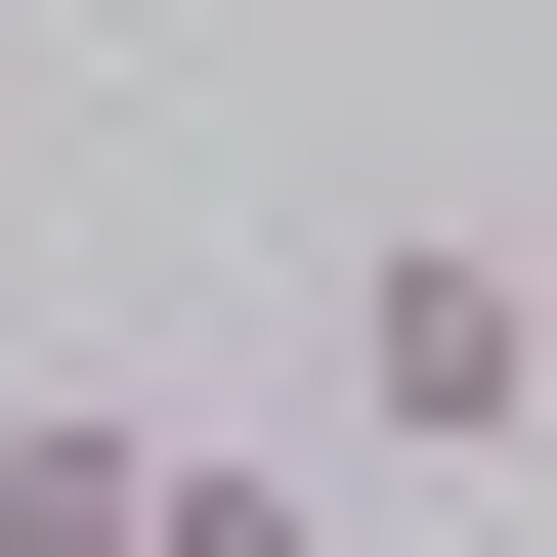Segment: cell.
Listing matches in <instances>:
<instances>
[{
  "mask_svg": "<svg viewBox=\"0 0 557 557\" xmlns=\"http://www.w3.org/2000/svg\"><path fill=\"white\" fill-rule=\"evenodd\" d=\"M344 429H386V472H515V429H557V300L472 258V214H386V258H344Z\"/></svg>",
  "mask_w": 557,
  "mask_h": 557,
  "instance_id": "cell-1",
  "label": "cell"
},
{
  "mask_svg": "<svg viewBox=\"0 0 557 557\" xmlns=\"http://www.w3.org/2000/svg\"><path fill=\"white\" fill-rule=\"evenodd\" d=\"M129 557H344V472H258V429H172V472H129Z\"/></svg>",
  "mask_w": 557,
  "mask_h": 557,
  "instance_id": "cell-2",
  "label": "cell"
},
{
  "mask_svg": "<svg viewBox=\"0 0 557 557\" xmlns=\"http://www.w3.org/2000/svg\"><path fill=\"white\" fill-rule=\"evenodd\" d=\"M129 472H172V429H86V386H44V429H0V557H129Z\"/></svg>",
  "mask_w": 557,
  "mask_h": 557,
  "instance_id": "cell-3",
  "label": "cell"
}]
</instances>
